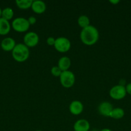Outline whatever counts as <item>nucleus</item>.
Masks as SVG:
<instances>
[{
    "instance_id": "nucleus-6",
    "label": "nucleus",
    "mask_w": 131,
    "mask_h": 131,
    "mask_svg": "<svg viewBox=\"0 0 131 131\" xmlns=\"http://www.w3.org/2000/svg\"><path fill=\"white\" fill-rule=\"evenodd\" d=\"M71 42L66 37H59L55 39V43L54 47L59 52H66L70 49Z\"/></svg>"
},
{
    "instance_id": "nucleus-4",
    "label": "nucleus",
    "mask_w": 131,
    "mask_h": 131,
    "mask_svg": "<svg viewBox=\"0 0 131 131\" xmlns=\"http://www.w3.org/2000/svg\"><path fill=\"white\" fill-rule=\"evenodd\" d=\"M12 26L15 31L23 33L28 30L30 25L28 23V19L23 17H17L12 21Z\"/></svg>"
},
{
    "instance_id": "nucleus-19",
    "label": "nucleus",
    "mask_w": 131,
    "mask_h": 131,
    "mask_svg": "<svg viewBox=\"0 0 131 131\" xmlns=\"http://www.w3.org/2000/svg\"><path fill=\"white\" fill-rule=\"evenodd\" d=\"M62 70H60L58 66H54L51 68V73L53 76L55 77H60L62 74Z\"/></svg>"
},
{
    "instance_id": "nucleus-7",
    "label": "nucleus",
    "mask_w": 131,
    "mask_h": 131,
    "mask_svg": "<svg viewBox=\"0 0 131 131\" xmlns=\"http://www.w3.org/2000/svg\"><path fill=\"white\" fill-rule=\"evenodd\" d=\"M24 44L27 47H33L37 46L39 41V37L38 35L35 32H28L24 35Z\"/></svg>"
},
{
    "instance_id": "nucleus-23",
    "label": "nucleus",
    "mask_w": 131,
    "mask_h": 131,
    "mask_svg": "<svg viewBox=\"0 0 131 131\" xmlns=\"http://www.w3.org/2000/svg\"><path fill=\"white\" fill-rule=\"evenodd\" d=\"M109 2H110V3L113 4V5H116L118 3H119V0H110Z\"/></svg>"
},
{
    "instance_id": "nucleus-8",
    "label": "nucleus",
    "mask_w": 131,
    "mask_h": 131,
    "mask_svg": "<svg viewBox=\"0 0 131 131\" xmlns=\"http://www.w3.org/2000/svg\"><path fill=\"white\" fill-rule=\"evenodd\" d=\"M98 110L99 113L101 115L110 117V113L113 110V106L110 102H103L99 105Z\"/></svg>"
},
{
    "instance_id": "nucleus-2",
    "label": "nucleus",
    "mask_w": 131,
    "mask_h": 131,
    "mask_svg": "<svg viewBox=\"0 0 131 131\" xmlns=\"http://www.w3.org/2000/svg\"><path fill=\"white\" fill-rule=\"evenodd\" d=\"M12 54L13 58L16 61L24 62L29 58V48L24 43H18L12 51Z\"/></svg>"
},
{
    "instance_id": "nucleus-18",
    "label": "nucleus",
    "mask_w": 131,
    "mask_h": 131,
    "mask_svg": "<svg viewBox=\"0 0 131 131\" xmlns=\"http://www.w3.org/2000/svg\"><path fill=\"white\" fill-rule=\"evenodd\" d=\"M14 11L11 8H6L2 10V14H1V17L6 20H9L12 19L14 16Z\"/></svg>"
},
{
    "instance_id": "nucleus-14",
    "label": "nucleus",
    "mask_w": 131,
    "mask_h": 131,
    "mask_svg": "<svg viewBox=\"0 0 131 131\" xmlns=\"http://www.w3.org/2000/svg\"><path fill=\"white\" fill-rule=\"evenodd\" d=\"M10 28H11V26L8 20L2 17L0 18V35H7L10 32Z\"/></svg>"
},
{
    "instance_id": "nucleus-21",
    "label": "nucleus",
    "mask_w": 131,
    "mask_h": 131,
    "mask_svg": "<svg viewBox=\"0 0 131 131\" xmlns=\"http://www.w3.org/2000/svg\"><path fill=\"white\" fill-rule=\"evenodd\" d=\"M28 23H29L30 25H33V24H35L36 23L37 19H36V18L35 17L31 16L28 19Z\"/></svg>"
},
{
    "instance_id": "nucleus-17",
    "label": "nucleus",
    "mask_w": 131,
    "mask_h": 131,
    "mask_svg": "<svg viewBox=\"0 0 131 131\" xmlns=\"http://www.w3.org/2000/svg\"><path fill=\"white\" fill-rule=\"evenodd\" d=\"M78 24L82 29L90 26V20L86 15H80L78 19Z\"/></svg>"
},
{
    "instance_id": "nucleus-3",
    "label": "nucleus",
    "mask_w": 131,
    "mask_h": 131,
    "mask_svg": "<svg viewBox=\"0 0 131 131\" xmlns=\"http://www.w3.org/2000/svg\"><path fill=\"white\" fill-rule=\"evenodd\" d=\"M60 81L62 86L64 88H71L74 85L75 82L74 74L70 70L62 72L60 75Z\"/></svg>"
},
{
    "instance_id": "nucleus-5",
    "label": "nucleus",
    "mask_w": 131,
    "mask_h": 131,
    "mask_svg": "<svg viewBox=\"0 0 131 131\" xmlns=\"http://www.w3.org/2000/svg\"><path fill=\"white\" fill-rule=\"evenodd\" d=\"M127 95L125 86L124 85H118L114 86L112 87L111 89L109 91V95L114 100H121L125 97Z\"/></svg>"
},
{
    "instance_id": "nucleus-24",
    "label": "nucleus",
    "mask_w": 131,
    "mask_h": 131,
    "mask_svg": "<svg viewBox=\"0 0 131 131\" xmlns=\"http://www.w3.org/2000/svg\"><path fill=\"white\" fill-rule=\"evenodd\" d=\"M100 131H113V130H110V129H104Z\"/></svg>"
},
{
    "instance_id": "nucleus-15",
    "label": "nucleus",
    "mask_w": 131,
    "mask_h": 131,
    "mask_svg": "<svg viewBox=\"0 0 131 131\" xmlns=\"http://www.w3.org/2000/svg\"><path fill=\"white\" fill-rule=\"evenodd\" d=\"M124 115L125 111L123 109L120 107H116V108H113V110H112L110 117L116 120H119V119L122 118Z\"/></svg>"
},
{
    "instance_id": "nucleus-9",
    "label": "nucleus",
    "mask_w": 131,
    "mask_h": 131,
    "mask_svg": "<svg viewBox=\"0 0 131 131\" xmlns=\"http://www.w3.org/2000/svg\"><path fill=\"white\" fill-rule=\"evenodd\" d=\"M69 111L72 115H79L83 111V106L79 101H74L69 105Z\"/></svg>"
},
{
    "instance_id": "nucleus-25",
    "label": "nucleus",
    "mask_w": 131,
    "mask_h": 131,
    "mask_svg": "<svg viewBox=\"0 0 131 131\" xmlns=\"http://www.w3.org/2000/svg\"><path fill=\"white\" fill-rule=\"evenodd\" d=\"M1 14H2V10H1V9L0 8V18H1Z\"/></svg>"
},
{
    "instance_id": "nucleus-12",
    "label": "nucleus",
    "mask_w": 131,
    "mask_h": 131,
    "mask_svg": "<svg viewBox=\"0 0 131 131\" xmlns=\"http://www.w3.org/2000/svg\"><path fill=\"white\" fill-rule=\"evenodd\" d=\"M15 46V41L10 37L4 38L1 43V48L5 51H12Z\"/></svg>"
},
{
    "instance_id": "nucleus-10",
    "label": "nucleus",
    "mask_w": 131,
    "mask_h": 131,
    "mask_svg": "<svg viewBox=\"0 0 131 131\" xmlns=\"http://www.w3.org/2000/svg\"><path fill=\"white\" fill-rule=\"evenodd\" d=\"M73 129L74 131H89L90 129L89 122L85 119L78 120L74 123Z\"/></svg>"
},
{
    "instance_id": "nucleus-20",
    "label": "nucleus",
    "mask_w": 131,
    "mask_h": 131,
    "mask_svg": "<svg viewBox=\"0 0 131 131\" xmlns=\"http://www.w3.org/2000/svg\"><path fill=\"white\" fill-rule=\"evenodd\" d=\"M46 42H47L48 45H49V46H54V45H55V39L53 38V37H50L47 38V40H46Z\"/></svg>"
},
{
    "instance_id": "nucleus-16",
    "label": "nucleus",
    "mask_w": 131,
    "mask_h": 131,
    "mask_svg": "<svg viewBox=\"0 0 131 131\" xmlns=\"http://www.w3.org/2000/svg\"><path fill=\"white\" fill-rule=\"evenodd\" d=\"M32 0H17L15 1L17 6L21 9H28L32 6Z\"/></svg>"
},
{
    "instance_id": "nucleus-11",
    "label": "nucleus",
    "mask_w": 131,
    "mask_h": 131,
    "mask_svg": "<svg viewBox=\"0 0 131 131\" xmlns=\"http://www.w3.org/2000/svg\"><path fill=\"white\" fill-rule=\"evenodd\" d=\"M31 8L33 12L37 14H41L46 11V5L44 1L36 0V1H33Z\"/></svg>"
},
{
    "instance_id": "nucleus-13",
    "label": "nucleus",
    "mask_w": 131,
    "mask_h": 131,
    "mask_svg": "<svg viewBox=\"0 0 131 131\" xmlns=\"http://www.w3.org/2000/svg\"><path fill=\"white\" fill-rule=\"evenodd\" d=\"M71 65V61L69 58L67 56H63L60 58L58 62V67L62 70V72L67 71Z\"/></svg>"
},
{
    "instance_id": "nucleus-1",
    "label": "nucleus",
    "mask_w": 131,
    "mask_h": 131,
    "mask_svg": "<svg viewBox=\"0 0 131 131\" xmlns=\"http://www.w3.org/2000/svg\"><path fill=\"white\" fill-rule=\"evenodd\" d=\"M80 40L82 43L87 46H92L98 42L99 33L95 26L90 25L81 31Z\"/></svg>"
},
{
    "instance_id": "nucleus-22",
    "label": "nucleus",
    "mask_w": 131,
    "mask_h": 131,
    "mask_svg": "<svg viewBox=\"0 0 131 131\" xmlns=\"http://www.w3.org/2000/svg\"><path fill=\"white\" fill-rule=\"evenodd\" d=\"M125 89L127 93H128L130 95H131V83H128V84L125 86Z\"/></svg>"
}]
</instances>
